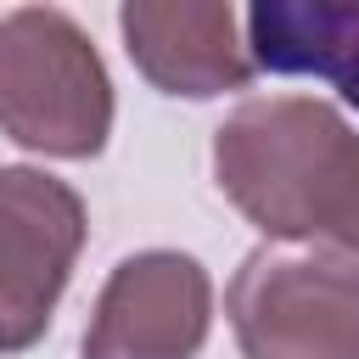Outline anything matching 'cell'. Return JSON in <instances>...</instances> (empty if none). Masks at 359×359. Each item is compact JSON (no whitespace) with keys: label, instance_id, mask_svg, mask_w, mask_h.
Here are the masks:
<instances>
[{"label":"cell","instance_id":"1","mask_svg":"<svg viewBox=\"0 0 359 359\" xmlns=\"http://www.w3.org/2000/svg\"><path fill=\"white\" fill-rule=\"evenodd\" d=\"M213 174L269 241H331L359 258V129L331 101H241L213 129Z\"/></svg>","mask_w":359,"mask_h":359},{"label":"cell","instance_id":"2","mask_svg":"<svg viewBox=\"0 0 359 359\" xmlns=\"http://www.w3.org/2000/svg\"><path fill=\"white\" fill-rule=\"evenodd\" d=\"M0 135L45 157H95L112 135V79L56 6L0 17Z\"/></svg>","mask_w":359,"mask_h":359},{"label":"cell","instance_id":"3","mask_svg":"<svg viewBox=\"0 0 359 359\" xmlns=\"http://www.w3.org/2000/svg\"><path fill=\"white\" fill-rule=\"evenodd\" d=\"M224 314L247 359H359V258L258 247L230 275Z\"/></svg>","mask_w":359,"mask_h":359},{"label":"cell","instance_id":"4","mask_svg":"<svg viewBox=\"0 0 359 359\" xmlns=\"http://www.w3.org/2000/svg\"><path fill=\"white\" fill-rule=\"evenodd\" d=\"M84 247V196L28 163L0 168V353H22L50 331Z\"/></svg>","mask_w":359,"mask_h":359},{"label":"cell","instance_id":"5","mask_svg":"<svg viewBox=\"0 0 359 359\" xmlns=\"http://www.w3.org/2000/svg\"><path fill=\"white\" fill-rule=\"evenodd\" d=\"M213 325V280L191 252H129L84 325V359H196Z\"/></svg>","mask_w":359,"mask_h":359},{"label":"cell","instance_id":"6","mask_svg":"<svg viewBox=\"0 0 359 359\" xmlns=\"http://www.w3.org/2000/svg\"><path fill=\"white\" fill-rule=\"evenodd\" d=\"M118 28L129 62L163 95L208 101L224 90H247V79L258 73L241 39V11L219 0H129L118 11Z\"/></svg>","mask_w":359,"mask_h":359},{"label":"cell","instance_id":"7","mask_svg":"<svg viewBox=\"0 0 359 359\" xmlns=\"http://www.w3.org/2000/svg\"><path fill=\"white\" fill-rule=\"evenodd\" d=\"M247 50L252 67L325 79L359 112V0H258Z\"/></svg>","mask_w":359,"mask_h":359}]
</instances>
